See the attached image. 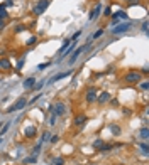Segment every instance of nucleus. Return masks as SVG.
I'll use <instances>...</instances> for the list:
<instances>
[{
    "label": "nucleus",
    "instance_id": "obj_1",
    "mask_svg": "<svg viewBox=\"0 0 149 165\" xmlns=\"http://www.w3.org/2000/svg\"><path fill=\"white\" fill-rule=\"evenodd\" d=\"M141 78H142V74L139 73V71H129L124 76V81L127 84H137V83H141Z\"/></svg>",
    "mask_w": 149,
    "mask_h": 165
},
{
    "label": "nucleus",
    "instance_id": "obj_2",
    "mask_svg": "<svg viewBox=\"0 0 149 165\" xmlns=\"http://www.w3.org/2000/svg\"><path fill=\"white\" fill-rule=\"evenodd\" d=\"M130 25H132V24H130V22H127V20H126V22H120V24H117L113 29H110V34H113V36L124 34V32H127V30L130 29Z\"/></svg>",
    "mask_w": 149,
    "mask_h": 165
},
{
    "label": "nucleus",
    "instance_id": "obj_3",
    "mask_svg": "<svg viewBox=\"0 0 149 165\" xmlns=\"http://www.w3.org/2000/svg\"><path fill=\"white\" fill-rule=\"evenodd\" d=\"M48 7H49V0H39L36 3V7L32 9V12H34V15H42Z\"/></svg>",
    "mask_w": 149,
    "mask_h": 165
},
{
    "label": "nucleus",
    "instance_id": "obj_4",
    "mask_svg": "<svg viewBox=\"0 0 149 165\" xmlns=\"http://www.w3.org/2000/svg\"><path fill=\"white\" fill-rule=\"evenodd\" d=\"M26 106H27V99H26V98H19L17 101H15V103H14V105L7 110V113H15V111H20V110H24Z\"/></svg>",
    "mask_w": 149,
    "mask_h": 165
},
{
    "label": "nucleus",
    "instance_id": "obj_5",
    "mask_svg": "<svg viewBox=\"0 0 149 165\" xmlns=\"http://www.w3.org/2000/svg\"><path fill=\"white\" fill-rule=\"evenodd\" d=\"M49 110H51V113H54L56 116H61V115L66 113V105L61 103V101H58L56 105H51V106H49Z\"/></svg>",
    "mask_w": 149,
    "mask_h": 165
},
{
    "label": "nucleus",
    "instance_id": "obj_6",
    "mask_svg": "<svg viewBox=\"0 0 149 165\" xmlns=\"http://www.w3.org/2000/svg\"><path fill=\"white\" fill-rule=\"evenodd\" d=\"M90 46H92V39H88V42H87V44H85V46H81V47H78V49H76V51H74L73 54H71V57H70V64H73L74 61H76V59H78V56L81 54V52H83V51H87V49H90Z\"/></svg>",
    "mask_w": 149,
    "mask_h": 165
},
{
    "label": "nucleus",
    "instance_id": "obj_7",
    "mask_svg": "<svg viewBox=\"0 0 149 165\" xmlns=\"http://www.w3.org/2000/svg\"><path fill=\"white\" fill-rule=\"evenodd\" d=\"M97 96H98V93H97V88H95V86H90V88L87 89L85 99H87V103H95V101H97Z\"/></svg>",
    "mask_w": 149,
    "mask_h": 165
},
{
    "label": "nucleus",
    "instance_id": "obj_8",
    "mask_svg": "<svg viewBox=\"0 0 149 165\" xmlns=\"http://www.w3.org/2000/svg\"><path fill=\"white\" fill-rule=\"evenodd\" d=\"M107 101H110V93L103 91V93H100V94L97 96V103H98V105H105Z\"/></svg>",
    "mask_w": 149,
    "mask_h": 165
},
{
    "label": "nucleus",
    "instance_id": "obj_9",
    "mask_svg": "<svg viewBox=\"0 0 149 165\" xmlns=\"http://www.w3.org/2000/svg\"><path fill=\"white\" fill-rule=\"evenodd\" d=\"M87 120H88V118H87V115H83V113H80V115H76V116H74L73 123H74V125H76V127H83V125L87 123Z\"/></svg>",
    "mask_w": 149,
    "mask_h": 165
},
{
    "label": "nucleus",
    "instance_id": "obj_10",
    "mask_svg": "<svg viewBox=\"0 0 149 165\" xmlns=\"http://www.w3.org/2000/svg\"><path fill=\"white\" fill-rule=\"evenodd\" d=\"M36 135H37L36 127H27V128L24 130V137H26V138H34Z\"/></svg>",
    "mask_w": 149,
    "mask_h": 165
},
{
    "label": "nucleus",
    "instance_id": "obj_11",
    "mask_svg": "<svg viewBox=\"0 0 149 165\" xmlns=\"http://www.w3.org/2000/svg\"><path fill=\"white\" fill-rule=\"evenodd\" d=\"M34 83H36V79H34L32 76H29V78L24 79L22 86H24V89H32V88H34Z\"/></svg>",
    "mask_w": 149,
    "mask_h": 165
},
{
    "label": "nucleus",
    "instance_id": "obj_12",
    "mask_svg": "<svg viewBox=\"0 0 149 165\" xmlns=\"http://www.w3.org/2000/svg\"><path fill=\"white\" fill-rule=\"evenodd\" d=\"M73 74V69H70V71H66V73H61L58 74V76H54L53 79H51V83H58V81H61V79H64V78H68V76H71Z\"/></svg>",
    "mask_w": 149,
    "mask_h": 165
},
{
    "label": "nucleus",
    "instance_id": "obj_13",
    "mask_svg": "<svg viewBox=\"0 0 149 165\" xmlns=\"http://www.w3.org/2000/svg\"><path fill=\"white\" fill-rule=\"evenodd\" d=\"M100 9H102V3H97V7H95V9H92V12H90L88 19H90V20H95V19L100 15Z\"/></svg>",
    "mask_w": 149,
    "mask_h": 165
},
{
    "label": "nucleus",
    "instance_id": "obj_14",
    "mask_svg": "<svg viewBox=\"0 0 149 165\" xmlns=\"http://www.w3.org/2000/svg\"><path fill=\"white\" fill-rule=\"evenodd\" d=\"M113 17H117L119 20H127L129 15H127V12H126V10H119V12H115V14H113Z\"/></svg>",
    "mask_w": 149,
    "mask_h": 165
},
{
    "label": "nucleus",
    "instance_id": "obj_15",
    "mask_svg": "<svg viewBox=\"0 0 149 165\" xmlns=\"http://www.w3.org/2000/svg\"><path fill=\"white\" fill-rule=\"evenodd\" d=\"M139 137H141L144 142L148 140V138H149V130H148V127H142V128H141V131H139Z\"/></svg>",
    "mask_w": 149,
    "mask_h": 165
},
{
    "label": "nucleus",
    "instance_id": "obj_16",
    "mask_svg": "<svg viewBox=\"0 0 149 165\" xmlns=\"http://www.w3.org/2000/svg\"><path fill=\"white\" fill-rule=\"evenodd\" d=\"M70 44H71V39H64V40H63V46L59 47V52L63 54V52H64V51L68 49V46H70Z\"/></svg>",
    "mask_w": 149,
    "mask_h": 165
},
{
    "label": "nucleus",
    "instance_id": "obj_17",
    "mask_svg": "<svg viewBox=\"0 0 149 165\" xmlns=\"http://www.w3.org/2000/svg\"><path fill=\"white\" fill-rule=\"evenodd\" d=\"M74 47H76V42H74V40H71V44H70V49H66V51L63 52V57H64V56L73 54V49H74Z\"/></svg>",
    "mask_w": 149,
    "mask_h": 165
},
{
    "label": "nucleus",
    "instance_id": "obj_18",
    "mask_svg": "<svg viewBox=\"0 0 149 165\" xmlns=\"http://www.w3.org/2000/svg\"><path fill=\"white\" fill-rule=\"evenodd\" d=\"M7 17H9V14H7L5 7H3V5H0V20H5Z\"/></svg>",
    "mask_w": 149,
    "mask_h": 165
},
{
    "label": "nucleus",
    "instance_id": "obj_19",
    "mask_svg": "<svg viewBox=\"0 0 149 165\" xmlns=\"http://www.w3.org/2000/svg\"><path fill=\"white\" fill-rule=\"evenodd\" d=\"M49 137H51V133H49V131H44V133H42V137H41V140H39V143L42 145L44 142H48V140H49Z\"/></svg>",
    "mask_w": 149,
    "mask_h": 165
},
{
    "label": "nucleus",
    "instance_id": "obj_20",
    "mask_svg": "<svg viewBox=\"0 0 149 165\" xmlns=\"http://www.w3.org/2000/svg\"><path fill=\"white\" fill-rule=\"evenodd\" d=\"M139 148L142 150V153H144V155H148V153H149V147H148V143H146V142L139 143Z\"/></svg>",
    "mask_w": 149,
    "mask_h": 165
},
{
    "label": "nucleus",
    "instance_id": "obj_21",
    "mask_svg": "<svg viewBox=\"0 0 149 165\" xmlns=\"http://www.w3.org/2000/svg\"><path fill=\"white\" fill-rule=\"evenodd\" d=\"M0 68H3V69H10V62H9L7 59H0Z\"/></svg>",
    "mask_w": 149,
    "mask_h": 165
},
{
    "label": "nucleus",
    "instance_id": "obj_22",
    "mask_svg": "<svg viewBox=\"0 0 149 165\" xmlns=\"http://www.w3.org/2000/svg\"><path fill=\"white\" fill-rule=\"evenodd\" d=\"M110 131L115 135V137H119V135H120V128H119L117 125H110Z\"/></svg>",
    "mask_w": 149,
    "mask_h": 165
},
{
    "label": "nucleus",
    "instance_id": "obj_23",
    "mask_svg": "<svg viewBox=\"0 0 149 165\" xmlns=\"http://www.w3.org/2000/svg\"><path fill=\"white\" fill-rule=\"evenodd\" d=\"M51 165H64V160H63L61 157H58V158H53V160H51Z\"/></svg>",
    "mask_w": 149,
    "mask_h": 165
},
{
    "label": "nucleus",
    "instance_id": "obj_24",
    "mask_svg": "<svg viewBox=\"0 0 149 165\" xmlns=\"http://www.w3.org/2000/svg\"><path fill=\"white\" fill-rule=\"evenodd\" d=\"M92 145H93V148H95V150H100V147L103 145V142H102V140L98 138V140H95V142H93Z\"/></svg>",
    "mask_w": 149,
    "mask_h": 165
},
{
    "label": "nucleus",
    "instance_id": "obj_25",
    "mask_svg": "<svg viewBox=\"0 0 149 165\" xmlns=\"http://www.w3.org/2000/svg\"><path fill=\"white\" fill-rule=\"evenodd\" d=\"M37 160V157H32V155H31V157H27V158H24V164H34V162H36Z\"/></svg>",
    "mask_w": 149,
    "mask_h": 165
},
{
    "label": "nucleus",
    "instance_id": "obj_26",
    "mask_svg": "<svg viewBox=\"0 0 149 165\" xmlns=\"http://www.w3.org/2000/svg\"><path fill=\"white\" fill-rule=\"evenodd\" d=\"M39 152H41V143H37L36 147H34V150H32V157H37Z\"/></svg>",
    "mask_w": 149,
    "mask_h": 165
},
{
    "label": "nucleus",
    "instance_id": "obj_27",
    "mask_svg": "<svg viewBox=\"0 0 149 165\" xmlns=\"http://www.w3.org/2000/svg\"><path fill=\"white\" fill-rule=\"evenodd\" d=\"M141 89H144V91L149 89V81L148 79H146V81H141Z\"/></svg>",
    "mask_w": 149,
    "mask_h": 165
},
{
    "label": "nucleus",
    "instance_id": "obj_28",
    "mask_svg": "<svg viewBox=\"0 0 149 165\" xmlns=\"http://www.w3.org/2000/svg\"><path fill=\"white\" fill-rule=\"evenodd\" d=\"M110 150H112V145H107V143H103L100 147V152H110Z\"/></svg>",
    "mask_w": 149,
    "mask_h": 165
},
{
    "label": "nucleus",
    "instance_id": "obj_29",
    "mask_svg": "<svg viewBox=\"0 0 149 165\" xmlns=\"http://www.w3.org/2000/svg\"><path fill=\"white\" fill-rule=\"evenodd\" d=\"M9 128H10V123H5V127L0 130V137H3V135L7 133V130H9Z\"/></svg>",
    "mask_w": 149,
    "mask_h": 165
},
{
    "label": "nucleus",
    "instance_id": "obj_30",
    "mask_svg": "<svg viewBox=\"0 0 149 165\" xmlns=\"http://www.w3.org/2000/svg\"><path fill=\"white\" fill-rule=\"evenodd\" d=\"M102 34H103V30L100 29V30H97V32H93V36L90 37V39H98V37H102Z\"/></svg>",
    "mask_w": 149,
    "mask_h": 165
},
{
    "label": "nucleus",
    "instance_id": "obj_31",
    "mask_svg": "<svg viewBox=\"0 0 149 165\" xmlns=\"http://www.w3.org/2000/svg\"><path fill=\"white\" fill-rule=\"evenodd\" d=\"M49 142H51V143H58V142H59V137H58V135H51V137H49Z\"/></svg>",
    "mask_w": 149,
    "mask_h": 165
},
{
    "label": "nucleus",
    "instance_id": "obj_32",
    "mask_svg": "<svg viewBox=\"0 0 149 165\" xmlns=\"http://www.w3.org/2000/svg\"><path fill=\"white\" fill-rule=\"evenodd\" d=\"M49 66H51V62H44V64H39V66H37V69H39V71H42V69H46V68H49Z\"/></svg>",
    "mask_w": 149,
    "mask_h": 165
},
{
    "label": "nucleus",
    "instance_id": "obj_33",
    "mask_svg": "<svg viewBox=\"0 0 149 165\" xmlns=\"http://www.w3.org/2000/svg\"><path fill=\"white\" fill-rule=\"evenodd\" d=\"M36 42H37V37H34V36H32L31 39H29V40H27V46H34Z\"/></svg>",
    "mask_w": 149,
    "mask_h": 165
},
{
    "label": "nucleus",
    "instance_id": "obj_34",
    "mask_svg": "<svg viewBox=\"0 0 149 165\" xmlns=\"http://www.w3.org/2000/svg\"><path fill=\"white\" fill-rule=\"evenodd\" d=\"M54 121H56V115H54V113H51V116H49V125H51V127L56 125Z\"/></svg>",
    "mask_w": 149,
    "mask_h": 165
},
{
    "label": "nucleus",
    "instance_id": "obj_35",
    "mask_svg": "<svg viewBox=\"0 0 149 165\" xmlns=\"http://www.w3.org/2000/svg\"><path fill=\"white\" fill-rule=\"evenodd\" d=\"M141 30H142L144 34H148V20H144V22H142V27H141Z\"/></svg>",
    "mask_w": 149,
    "mask_h": 165
},
{
    "label": "nucleus",
    "instance_id": "obj_36",
    "mask_svg": "<svg viewBox=\"0 0 149 165\" xmlns=\"http://www.w3.org/2000/svg\"><path fill=\"white\" fill-rule=\"evenodd\" d=\"M103 15H105V17H110V15H112V9H110V7H107V9L103 10Z\"/></svg>",
    "mask_w": 149,
    "mask_h": 165
},
{
    "label": "nucleus",
    "instance_id": "obj_37",
    "mask_svg": "<svg viewBox=\"0 0 149 165\" xmlns=\"http://www.w3.org/2000/svg\"><path fill=\"white\" fill-rule=\"evenodd\" d=\"M14 30H15V32H24V30H26V25H17V27H15V29H14Z\"/></svg>",
    "mask_w": 149,
    "mask_h": 165
},
{
    "label": "nucleus",
    "instance_id": "obj_38",
    "mask_svg": "<svg viewBox=\"0 0 149 165\" xmlns=\"http://www.w3.org/2000/svg\"><path fill=\"white\" fill-rule=\"evenodd\" d=\"M2 5H3V7L7 9V7H12V5H14V2H12V0H5V2H3Z\"/></svg>",
    "mask_w": 149,
    "mask_h": 165
},
{
    "label": "nucleus",
    "instance_id": "obj_39",
    "mask_svg": "<svg viewBox=\"0 0 149 165\" xmlns=\"http://www.w3.org/2000/svg\"><path fill=\"white\" fill-rule=\"evenodd\" d=\"M42 86H44V81H39L37 84H34V88H32V89H41Z\"/></svg>",
    "mask_w": 149,
    "mask_h": 165
},
{
    "label": "nucleus",
    "instance_id": "obj_40",
    "mask_svg": "<svg viewBox=\"0 0 149 165\" xmlns=\"http://www.w3.org/2000/svg\"><path fill=\"white\" fill-rule=\"evenodd\" d=\"M127 3H129L130 7H132V5H139V3H141V0H129Z\"/></svg>",
    "mask_w": 149,
    "mask_h": 165
},
{
    "label": "nucleus",
    "instance_id": "obj_41",
    "mask_svg": "<svg viewBox=\"0 0 149 165\" xmlns=\"http://www.w3.org/2000/svg\"><path fill=\"white\" fill-rule=\"evenodd\" d=\"M81 36V30H78V32H74L73 34V37H71V40H76V39H78V37Z\"/></svg>",
    "mask_w": 149,
    "mask_h": 165
},
{
    "label": "nucleus",
    "instance_id": "obj_42",
    "mask_svg": "<svg viewBox=\"0 0 149 165\" xmlns=\"http://www.w3.org/2000/svg\"><path fill=\"white\" fill-rule=\"evenodd\" d=\"M149 73V68L146 66V68H142V71H141V74H148Z\"/></svg>",
    "mask_w": 149,
    "mask_h": 165
},
{
    "label": "nucleus",
    "instance_id": "obj_43",
    "mask_svg": "<svg viewBox=\"0 0 149 165\" xmlns=\"http://www.w3.org/2000/svg\"><path fill=\"white\" fill-rule=\"evenodd\" d=\"M22 66H24V57H22V59H20V61H19V66H17V68H19V69H20V68H22Z\"/></svg>",
    "mask_w": 149,
    "mask_h": 165
},
{
    "label": "nucleus",
    "instance_id": "obj_44",
    "mask_svg": "<svg viewBox=\"0 0 149 165\" xmlns=\"http://www.w3.org/2000/svg\"><path fill=\"white\" fill-rule=\"evenodd\" d=\"M3 27H5V20H0V30H2Z\"/></svg>",
    "mask_w": 149,
    "mask_h": 165
},
{
    "label": "nucleus",
    "instance_id": "obj_45",
    "mask_svg": "<svg viewBox=\"0 0 149 165\" xmlns=\"http://www.w3.org/2000/svg\"><path fill=\"white\" fill-rule=\"evenodd\" d=\"M0 145H2V137H0Z\"/></svg>",
    "mask_w": 149,
    "mask_h": 165
}]
</instances>
